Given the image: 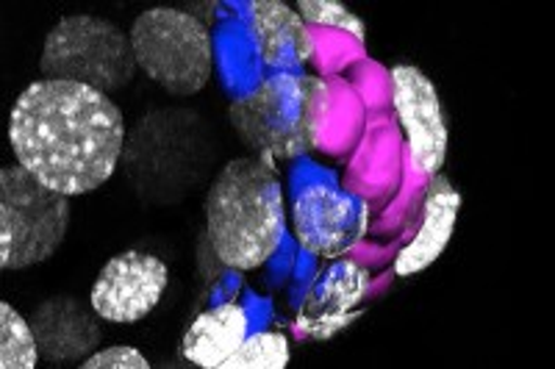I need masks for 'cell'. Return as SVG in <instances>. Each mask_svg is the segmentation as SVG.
Here are the masks:
<instances>
[{
	"instance_id": "277c9868",
	"label": "cell",
	"mask_w": 555,
	"mask_h": 369,
	"mask_svg": "<svg viewBox=\"0 0 555 369\" xmlns=\"http://www.w3.org/2000/svg\"><path fill=\"white\" fill-rule=\"evenodd\" d=\"M39 69L48 81H73L101 94L120 92L133 78V48L126 31L101 17H62L44 39Z\"/></svg>"
},
{
	"instance_id": "ac0fdd59",
	"label": "cell",
	"mask_w": 555,
	"mask_h": 369,
	"mask_svg": "<svg viewBox=\"0 0 555 369\" xmlns=\"http://www.w3.org/2000/svg\"><path fill=\"white\" fill-rule=\"evenodd\" d=\"M81 369H147V358L133 347H108L78 364Z\"/></svg>"
},
{
	"instance_id": "ba28073f",
	"label": "cell",
	"mask_w": 555,
	"mask_h": 369,
	"mask_svg": "<svg viewBox=\"0 0 555 369\" xmlns=\"http://www.w3.org/2000/svg\"><path fill=\"white\" fill-rule=\"evenodd\" d=\"M170 272L156 256L128 251L101 269L89 303L112 322H139L158 306Z\"/></svg>"
},
{
	"instance_id": "9a60e30c",
	"label": "cell",
	"mask_w": 555,
	"mask_h": 369,
	"mask_svg": "<svg viewBox=\"0 0 555 369\" xmlns=\"http://www.w3.org/2000/svg\"><path fill=\"white\" fill-rule=\"evenodd\" d=\"M39 361L31 326L9 303H0V369H34Z\"/></svg>"
},
{
	"instance_id": "4fadbf2b",
	"label": "cell",
	"mask_w": 555,
	"mask_h": 369,
	"mask_svg": "<svg viewBox=\"0 0 555 369\" xmlns=\"http://www.w3.org/2000/svg\"><path fill=\"white\" fill-rule=\"evenodd\" d=\"M366 292V272L350 262H339L325 272L306 301L300 326H309L311 336H331L350 322V308Z\"/></svg>"
},
{
	"instance_id": "7a4b0ae2",
	"label": "cell",
	"mask_w": 555,
	"mask_h": 369,
	"mask_svg": "<svg viewBox=\"0 0 555 369\" xmlns=\"http://www.w3.org/2000/svg\"><path fill=\"white\" fill-rule=\"evenodd\" d=\"M208 242L231 269H256L281 247L284 189L270 156L234 158L206 198Z\"/></svg>"
},
{
	"instance_id": "2e32d148",
	"label": "cell",
	"mask_w": 555,
	"mask_h": 369,
	"mask_svg": "<svg viewBox=\"0 0 555 369\" xmlns=\"http://www.w3.org/2000/svg\"><path fill=\"white\" fill-rule=\"evenodd\" d=\"M289 367V342L281 333L245 336L220 369H284Z\"/></svg>"
},
{
	"instance_id": "8992f818",
	"label": "cell",
	"mask_w": 555,
	"mask_h": 369,
	"mask_svg": "<svg viewBox=\"0 0 555 369\" xmlns=\"http://www.w3.org/2000/svg\"><path fill=\"white\" fill-rule=\"evenodd\" d=\"M0 203L12 217V258L9 269L48 262L62 247L69 226V198L42 187L20 164L0 169Z\"/></svg>"
},
{
	"instance_id": "e0dca14e",
	"label": "cell",
	"mask_w": 555,
	"mask_h": 369,
	"mask_svg": "<svg viewBox=\"0 0 555 369\" xmlns=\"http://www.w3.org/2000/svg\"><path fill=\"white\" fill-rule=\"evenodd\" d=\"M300 9V20L304 23H311V26H331V28H341V31L353 34L359 42H364V23L356 17L345 3L339 0H300L297 3Z\"/></svg>"
},
{
	"instance_id": "6da1fadb",
	"label": "cell",
	"mask_w": 555,
	"mask_h": 369,
	"mask_svg": "<svg viewBox=\"0 0 555 369\" xmlns=\"http://www.w3.org/2000/svg\"><path fill=\"white\" fill-rule=\"evenodd\" d=\"M122 139L126 123L117 103L73 81L31 84L9 119L20 167L64 198L103 187L120 162Z\"/></svg>"
},
{
	"instance_id": "9c48e42d",
	"label": "cell",
	"mask_w": 555,
	"mask_h": 369,
	"mask_svg": "<svg viewBox=\"0 0 555 369\" xmlns=\"http://www.w3.org/2000/svg\"><path fill=\"white\" fill-rule=\"evenodd\" d=\"M364 203L331 187L304 189L295 201V233L309 253L336 258L364 237Z\"/></svg>"
},
{
	"instance_id": "5b68a950",
	"label": "cell",
	"mask_w": 555,
	"mask_h": 369,
	"mask_svg": "<svg viewBox=\"0 0 555 369\" xmlns=\"http://www.w3.org/2000/svg\"><path fill=\"white\" fill-rule=\"evenodd\" d=\"M133 62L170 94L190 98L211 78V37L201 20L178 9H147L133 20Z\"/></svg>"
},
{
	"instance_id": "7c38bea8",
	"label": "cell",
	"mask_w": 555,
	"mask_h": 369,
	"mask_svg": "<svg viewBox=\"0 0 555 369\" xmlns=\"http://www.w3.org/2000/svg\"><path fill=\"white\" fill-rule=\"evenodd\" d=\"M28 326H31L37 351L51 361L81 358L101 342L98 326H92L87 314L67 297H59V301L37 308Z\"/></svg>"
},
{
	"instance_id": "52a82bcc",
	"label": "cell",
	"mask_w": 555,
	"mask_h": 369,
	"mask_svg": "<svg viewBox=\"0 0 555 369\" xmlns=\"http://www.w3.org/2000/svg\"><path fill=\"white\" fill-rule=\"evenodd\" d=\"M391 103L398 112L400 126L409 137L411 158L425 176H436L448 156V123L434 84L423 69L400 64L391 69Z\"/></svg>"
},
{
	"instance_id": "3957f363",
	"label": "cell",
	"mask_w": 555,
	"mask_h": 369,
	"mask_svg": "<svg viewBox=\"0 0 555 369\" xmlns=\"http://www.w3.org/2000/svg\"><path fill=\"white\" fill-rule=\"evenodd\" d=\"M322 112L325 84L320 78L278 73L231 103V123L242 142L261 156L300 158L317 144Z\"/></svg>"
},
{
	"instance_id": "d6986e66",
	"label": "cell",
	"mask_w": 555,
	"mask_h": 369,
	"mask_svg": "<svg viewBox=\"0 0 555 369\" xmlns=\"http://www.w3.org/2000/svg\"><path fill=\"white\" fill-rule=\"evenodd\" d=\"M12 244H14L12 217H9L7 206L0 203V272H3V269H9V258H12Z\"/></svg>"
},
{
	"instance_id": "5bb4252c",
	"label": "cell",
	"mask_w": 555,
	"mask_h": 369,
	"mask_svg": "<svg viewBox=\"0 0 555 369\" xmlns=\"http://www.w3.org/2000/svg\"><path fill=\"white\" fill-rule=\"evenodd\" d=\"M247 336V314L236 303H225L201 314L183 333V356L203 369H220Z\"/></svg>"
},
{
	"instance_id": "30bf717a",
	"label": "cell",
	"mask_w": 555,
	"mask_h": 369,
	"mask_svg": "<svg viewBox=\"0 0 555 369\" xmlns=\"http://www.w3.org/2000/svg\"><path fill=\"white\" fill-rule=\"evenodd\" d=\"M459 208L461 194L455 192L453 183L442 176H430L428 192H425L423 228H420V233L414 237V242H411L409 247H403L400 256L395 258V272H398L400 278L423 272L425 267H430L436 258L442 256L450 237H453Z\"/></svg>"
},
{
	"instance_id": "8fae6325",
	"label": "cell",
	"mask_w": 555,
	"mask_h": 369,
	"mask_svg": "<svg viewBox=\"0 0 555 369\" xmlns=\"http://www.w3.org/2000/svg\"><path fill=\"white\" fill-rule=\"evenodd\" d=\"M250 23L261 59L272 67H300L314 53V44H311L300 14L281 0L250 3Z\"/></svg>"
}]
</instances>
